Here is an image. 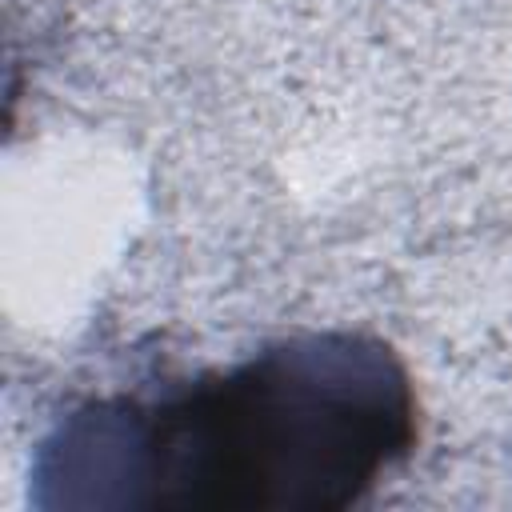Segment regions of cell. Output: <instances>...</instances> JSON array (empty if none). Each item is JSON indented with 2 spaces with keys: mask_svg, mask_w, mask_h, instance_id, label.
<instances>
[{
  "mask_svg": "<svg viewBox=\"0 0 512 512\" xmlns=\"http://www.w3.org/2000/svg\"><path fill=\"white\" fill-rule=\"evenodd\" d=\"M412 388L356 336L276 344L164 396L72 412L36 460L44 504L312 512L356 504L412 448Z\"/></svg>",
  "mask_w": 512,
  "mask_h": 512,
  "instance_id": "obj_1",
  "label": "cell"
}]
</instances>
